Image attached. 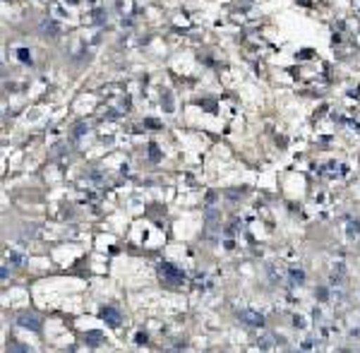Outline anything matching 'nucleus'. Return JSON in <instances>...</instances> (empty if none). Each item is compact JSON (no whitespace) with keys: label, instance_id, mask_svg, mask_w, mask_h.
<instances>
[{"label":"nucleus","instance_id":"f257e3e1","mask_svg":"<svg viewBox=\"0 0 360 353\" xmlns=\"http://www.w3.org/2000/svg\"><path fill=\"white\" fill-rule=\"evenodd\" d=\"M103 317H108V322H111V325H118V317H115V310H111V308H108V310H103Z\"/></svg>","mask_w":360,"mask_h":353}]
</instances>
